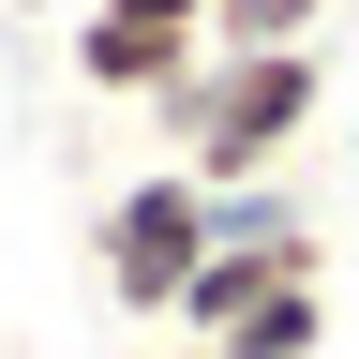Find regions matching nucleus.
Listing matches in <instances>:
<instances>
[{"instance_id": "nucleus-1", "label": "nucleus", "mask_w": 359, "mask_h": 359, "mask_svg": "<svg viewBox=\"0 0 359 359\" xmlns=\"http://www.w3.org/2000/svg\"><path fill=\"white\" fill-rule=\"evenodd\" d=\"M314 120H330V45H210V60L150 105L165 165H180V180H210V195L285 180Z\"/></svg>"}, {"instance_id": "nucleus-4", "label": "nucleus", "mask_w": 359, "mask_h": 359, "mask_svg": "<svg viewBox=\"0 0 359 359\" xmlns=\"http://www.w3.org/2000/svg\"><path fill=\"white\" fill-rule=\"evenodd\" d=\"M210 359H330V269H314V285H269Z\"/></svg>"}, {"instance_id": "nucleus-5", "label": "nucleus", "mask_w": 359, "mask_h": 359, "mask_svg": "<svg viewBox=\"0 0 359 359\" xmlns=\"http://www.w3.org/2000/svg\"><path fill=\"white\" fill-rule=\"evenodd\" d=\"M330 0H210V45H314Z\"/></svg>"}, {"instance_id": "nucleus-2", "label": "nucleus", "mask_w": 359, "mask_h": 359, "mask_svg": "<svg viewBox=\"0 0 359 359\" xmlns=\"http://www.w3.org/2000/svg\"><path fill=\"white\" fill-rule=\"evenodd\" d=\"M195 255H210V180H180V165L120 180V195L90 210V269H105V299L135 314V330H165V314H180Z\"/></svg>"}, {"instance_id": "nucleus-7", "label": "nucleus", "mask_w": 359, "mask_h": 359, "mask_svg": "<svg viewBox=\"0 0 359 359\" xmlns=\"http://www.w3.org/2000/svg\"><path fill=\"white\" fill-rule=\"evenodd\" d=\"M344 150H359V75H344Z\"/></svg>"}, {"instance_id": "nucleus-8", "label": "nucleus", "mask_w": 359, "mask_h": 359, "mask_svg": "<svg viewBox=\"0 0 359 359\" xmlns=\"http://www.w3.org/2000/svg\"><path fill=\"white\" fill-rule=\"evenodd\" d=\"M150 359H210V344H150Z\"/></svg>"}, {"instance_id": "nucleus-6", "label": "nucleus", "mask_w": 359, "mask_h": 359, "mask_svg": "<svg viewBox=\"0 0 359 359\" xmlns=\"http://www.w3.org/2000/svg\"><path fill=\"white\" fill-rule=\"evenodd\" d=\"M105 15H180V30H210V0H105Z\"/></svg>"}, {"instance_id": "nucleus-3", "label": "nucleus", "mask_w": 359, "mask_h": 359, "mask_svg": "<svg viewBox=\"0 0 359 359\" xmlns=\"http://www.w3.org/2000/svg\"><path fill=\"white\" fill-rule=\"evenodd\" d=\"M210 60V30H180V15H105V0H75V75L105 90V105H165L180 75Z\"/></svg>"}]
</instances>
